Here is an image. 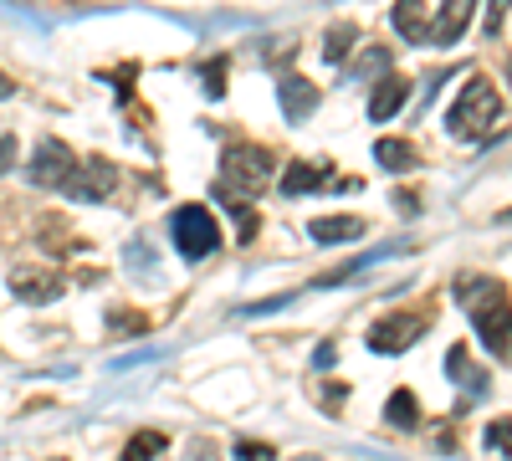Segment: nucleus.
<instances>
[{"label":"nucleus","instance_id":"1","mask_svg":"<svg viewBox=\"0 0 512 461\" xmlns=\"http://www.w3.org/2000/svg\"><path fill=\"white\" fill-rule=\"evenodd\" d=\"M456 298H461L466 313H472L482 344H487L492 354H502V339H507V328H512L507 287H502L497 277H456Z\"/></svg>","mask_w":512,"mask_h":461},{"label":"nucleus","instance_id":"2","mask_svg":"<svg viewBox=\"0 0 512 461\" xmlns=\"http://www.w3.org/2000/svg\"><path fill=\"white\" fill-rule=\"evenodd\" d=\"M277 175V159L262 144H231L221 154V180H216V200H251L262 195Z\"/></svg>","mask_w":512,"mask_h":461},{"label":"nucleus","instance_id":"3","mask_svg":"<svg viewBox=\"0 0 512 461\" xmlns=\"http://www.w3.org/2000/svg\"><path fill=\"white\" fill-rule=\"evenodd\" d=\"M497 118H502L497 88H492L487 77H466L461 93H456V103H451V113H446V129H451L456 139H482Z\"/></svg>","mask_w":512,"mask_h":461},{"label":"nucleus","instance_id":"4","mask_svg":"<svg viewBox=\"0 0 512 461\" xmlns=\"http://www.w3.org/2000/svg\"><path fill=\"white\" fill-rule=\"evenodd\" d=\"M175 246H180L185 262H205L210 251L221 246V226L210 221L205 205H180L175 211Z\"/></svg>","mask_w":512,"mask_h":461},{"label":"nucleus","instance_id":"5","mask_svg":"<svg viewBox=\"0 0 512 461\" xmlns=\"http://www.w3.org/2000/svg\"><path fill=\"white\" fill-rule=\"evenodd\" d=\"M113 185H118V164L103 159V154H88V159L72 164V175H67L62 190H67L72 200H108Z\"/></svg>","mask_w":512,"mask_h":461},{"label":"nucleus","instance_id":"6","mask_svg":"<svg viewBox=\"0 0 512 461\" xmlns=\"http://www.w3.org/2000/svg\"><path fill=\"white\" fill-rule=\"evenodd\" d=\"M425 328H431V313H390V318H379L369 328V349L374 354H400L420 339Z\"/></svg>","mask_w":512,"mask_h":461},{"label":"nucleus","instance_id":"7","mask_svg":"<svg viewBox=\"0 0 512 461\" xmlns=\"http://www.w3.org/2000/svg\"><path fill=\"white\" fill-rule=\"evenodd\" d=\"M72 164H77V154L62 139H41L36 154H31V164H26V180L41 185V190H62L67 175H72Z\"/></svg>","mask_w":512,"mask_h":461},{"label":"nucleus","instance_id":"8","mask_svg":"<svg viewBox=\"0 0 512 461\" xmlns=\"http://www.w3.org/2000/svg\"><path fill=\"white\" fill-rule=\"evenodd\" d=\"M6 282H11V292H16L21 303H36V308L62 298V277H57L52 267H16Z\"/></svg>","mask_w":512,"mask_h":461},{"label":"nucleus","instance_id":"9","mask_svg":"<svg viewBox=\"0 0 512 461\" xmlns=\"http://www.w3.org/2000/svg\"><path fill=\"white\" fill-rule=\"evenodd\" d=\"M405 98H410V82H405L400 72H384V77L374 82V93H369V118H374V123H390V118L405 108Z\"/></svg>","mask_w":512,"mask_h":461},{"label":"nucleus","instance_id":"10","mask_svg":"<svg viewBox=\"0 0 512 461\" xmlns=\"http://www.w3.org/2000/svg\"><path fill=\"white\" fill-rule=\"evenodd\" d=\"M277 98H282V118L287 123H303L313 108H318V88L308 77H297V72H287L282 82H277Z\"/></svg>","mask_w":512,"mask_h":461},{"label":"nucleus","instance_id":"11","mask_svg":"<svg viewBox=\"0 0 512 461\" xmlns=\"http://www.w3.org/2000/svg\"><path fill=\"white\" fill-rule=\"evenodd\" d=\"M472 16H477V0H441V16L431 26V41H436V47H456L461 31L472 26Z\"/></svg>","mask_w":512,"mask_h":461},{"label":"nucleus","instance_id":"12","mask_svg":"<svg viewBox=\"0 0 512 461\" xmlns=\"http://www.w3.org/2000/svg\"><path fill=\"white\" fill-rule=\"evenodd\" d=\"M308 236H313L318 246L359 241V236H364V221H359V216H318V221H308Z\"/></svg>","mask_w":512,"mask_h":461},{"label":"nucleus","instance_id":"13","mask_svg":"<svg viewBox=\"0 0 512 461\" xmlns=\"http://www.w3.org/2000/svg\"><path fill=\"white\" fill-rule=\"evenodd\" d=\"M395 31L410 41V47H420V41H431V21H425V6L420 0H395Z\"/></svg>","mask_w":512,"mask_h":461},{"label":"nucleus","instance_id":"14","mask_svg":"<svg viewBox=\"0 0 512 461\" xmlns=\"http://www.w3.org/2000/svg\"><path fill=\"white\" fill-rule=\"evenodd\" d=\"M323 175H328L323 164H303V159H297V164H287V170H282V195H313V190L333 185Z\"/></svg>","mask_w":512,"mask_h":461},{"label":"nucleus","instance_id":"15","mask_svg":"<svg viewBox=\"0 0 512 461\" xmlns=\"http://www.w3.org/2000/svg\"><path fill=\"white\" fill-rule=\"evenodd\" d=\"M374 159H379L390 175H410L415 164H420V154H415L405 139H379V144H374Z\"/></svg>","mask_w":512,"mask_h":461},{"label":"nucleus","instance_id":"16","mask_svg":"<svg viewBox=\"0 0 512 461\" xmlns=\"http://www.w3.org/2000/svg\"><path fill=\"white\" fill-rule=\"evenodd\" d=\"M384 421H390L395 431H415V426H420V405H415V395H410V390H395L390 405H384Z\"/></svg>","mask_w":512,"mask_h":461},{"label":"nucleus","instance_id":"17","mask_svg":"<svg viewBox=\"0 0 512 461\" xmlns=\"http://www.w3.org/2000/svg\"><path fill=\"white\" fill-rule=\"evenodd\" d=\"M359 41V31L349 26V21H338V26H328V36H323V62H333V67H344V57H349V47Z\"/></svg>","mask_w":512,"mask_h":461},{"label":"nucleus","instance_id":"18","mask_svg":"<svg viewBox=\"0 0 512 461\" xmlns=\"http://www.w3.org/2000/svg\"><path fill=\"white\" fill-rule=\"evenodd\" d=\"M159 451H164V436H159V431H139L134 441L123 446V456H118V461H154Z\"/></svg>","mask_w":512,"mask_h":461},{"label":"nucleus","instance_id":"19","mask_svg":"<svg viewBox=\"0 0 512 461\" xmlns=\"http://www.w3.org/2000/svg\"><path fill=\"white\" fill-rule=\"evenodd\" d=\"M200 77H205V93L210 98H226V57H210Z\"/></svg>","mask_w":512,"mask_h":461},{"label":"nucleus","instance_id":"20","mask_svg":"<svg viewBox=\"0 0 512 461\" xmlns=\"http://www.w3.org/2000/svg\"><path fill=\"white\" fill-rule=\"evenodd\" d=\"M384 67H390V52H384V47H369V52L349 67V77H369V72H384Z\"/></svg>","mask_w":512,"mask_h":461},{"label":"nucleus","instance_id":"21","mask_svg":"<svg viewBox=\"0 0 512 461\" xmlns=\"http://www.w3.org/2000/svg\"><path fill=\"white\" fill-rule=\"evenodd\" d=\"M487 446L502 451V456H512V421H492L487 426Z\"/></svg>","mask_w":512,"mask_h":461},{"label":"nucleus","instance_id":"22","mask_svg":"<svg viewBox=\"0 0 512 461\" xmlns=\"http://www.w3.org/2000/svg\"><path fill=\"white\" fill-rule=\"evenodd\" d=\"M507 11H512V0H492V6H487V31H492V36L502 31V21H507Z\"/></svg>","mask_w":512,"mask_h":461},{"label":"nucleus","instance_id":"23","mask_svg":"<svg viewBox=\"0 0 512 461\" xmlns=\"http://www.w3.org/2000/svg\"><path fill=\"white\" fill-rule=\"evenodd\" d=\"M236 461H272V446H256V441H241V446H236Z\"/></svg>","mask_w":512,"mask_h":461},{"label":"nucleus","instance_id":"24","mask_svg":"<svg viewBox=\"0 0 512 461\" xmlns=\"http://www.w3.org/2000/svg\"><path fill=\"white\" fill-rule=\"evenodd\" d=\"M11 164H16V139L6 134V139H0V175H6V170H11Z\"/></svg>","mask_w":512,"mask_h":461},{"label":"nucleus","instance_id":"25","mask_svg":"<svg viewBox=\"0 0 512 461\" xmlns=\"http://www.w3.org/2000/svg\"><path fill=\"white\" fill-rule=\"evenodd\" d=\"M6 98H16V82H11L6 72H0V103H6Z\"/></svg>","mask_w":512,"mask_h":461},{"label":"nucleus","instance_id":"26","mask_svg":"<svg viewBox=\"0 0 512 461\" xmlns=\"http://www.w3.org/2000/svg\"><path fill=\"white\" fill-rule=\"evenodd\" d=\"M507 77H512V62H507Z\"/></svg>","mask_w":512,"mask_h":461}]
</instances>
